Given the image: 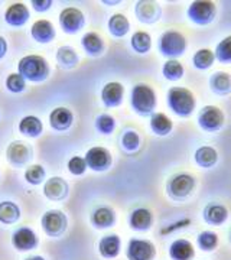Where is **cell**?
Listing matches in <instances>:
<instances>
[{"mask_svg":"<svg viewBox=\"0 0 231 260\" xmlns=\"http://www.w3.org/2000/svg\"><path fill=\"white\" fill-rule=\"evenodd\" d=\"M74 123V114L67 107H56L49 114V124L54 130L65 132Z\"/></svg>","mask_w":231,"mask_h":260,"instance_id":"obj_18","label":"cell"},{"mask_svg":"<svg viewBox=\"0 0 231 260\" xmlns=\"http://www.w3.org/2000/svg\"><path fill=\"white\" fill-rule=\"evenodd\" d=\"M56 62L62 70H73L80 62V56L73 47H59L56 51Z\"/></svg>","mask_w":231,"mask_h":260,"instance_id":"obj_30","label":"cell"},{"mask_svg":"<svg viewBox=\"0 0 231 260\" xmlns=\"http://www.w3.org/2000/svg\"><path fill=\"white\" fill-rule=\"evenodd\" d=\"M41 225L46 236L61 237L67 232L68 218L61 210H48L41 218Z\"/></svg>","mask_w":231,"mask_h":260,"instance_id":"obj_8","label":"cell"},{"mask_svg":"<svg viewBox=\"0 0 231 260\" xmlns=\"http://www.w3.org/2000/svg\"><path fill=\"white\" fill-rule=\"evenodd\" d=\"M196 243L203 251H214L218 247V234L211 230L201 232L196 237Z\"/></svg>","mask_w":231,"mask_h":260,"instance_id":"obj_36","label":"cell"},{"mask_svg":"<svg viewBox=\"0 0 231 260\" xmlns=\"http://www.w3.org/2000/svg\"><path fill=\"white\" fill-rule=\"evenodd\" d=\"M109 30L114 38H123L129 34L130 30V22L123 13H114L109 19Z\"/></svg>","mask_w":231,"mask_h":260,"instance_id":"obj_31","label":"cell"},{"mask_svg":"<svg viewBox=\"0 0 231 260\" xmlns=\"http://www.w3.org/2000/svg\"><path fill=\"white\" fill-rule=\"evenodd\" d=\"M210 88L217 95H228L231 94V75L225 71H217L214 73L210 80Z\"/></svg>","mask_w":231,"mask_h":260,"instance_id":"obj_26","label":"cell"},{"mask_svg":"<svg viewBox=\"0 0 231 260\" xmlns=\"http://www.w3.org/2000/svg\"><path fill=\"white\" fill-rule=\"evenodd\" d=\"M6 52H8V42H6V39H5V38L0 37V59H2V58H5Z\"/></svg>","mask_w":231,"mask_h":260,"instance_id":"obj_44","label":"cell"},{"mask_svg":"<svg viewBox=\"0 0 231 260\" xmlns=\"http://www.w3.org/2000/svg\"><path fill=\"white\" fill-rule=\"evenodd\" d=\"M85 164L87 167L92 169L94 172H104L109 171L113 164V156L110 150H107L103 146H92L85 153Z\"/></svg>","mask_w":231,"mask_h":260,"instance_id":"obj_9","label":"cell"},{"mask_svg":"<svg viewBox=\"0 0 231 260\" xmlns=\"http://www.w3.org/2000/svg\"><path fill=\"white\" fill-rule=\"evenodd\" d=\"M150 129L156 136H168L174 130V121L165 113H153L150 116Z\"/></svg>","mask_w":231,"mask_h":260,"instance_id":"obj_29","label":"cell"},{"mask_svg":"<svg viewBox=\"0 0 231 260\" xmlns=\"http://www.w3.org/2000/svg\"><path fill=\"white\" fill-rule=\"evenodd\" d=\"M186 16L195 25L207 26L213 23L217 16V6L210 0H195L186 10Z\"/></svg>","mask_w":231,"mask_h":260,"instance_id":"obj_5","label":"cell"},{"mask_svg":"<svg viewBox=\"0 0 231 260\" xmlns=\"http://www.w3.org/2000/svg\"><path fill=\"white\" fill-rule=\"evenodd\" d=\"M204 221L211 225H221L227 221L228 218V210L227 207L218 203H211V204L205 205L203 211Z\"/></svg>","mask_w":231,"mask_h":260,"instance_id":"obj_21","label":"cell"},{"mask_svg":"<svg viewBox=\"0 0 231 260\" xmlns=\"http://www.w3.org/2000/svg\"><path fill=\"white\" fill-rule=\"evenodd\" d=\"M230 242H231V233H230Z\"/></svg>","mask_w":231,"mask_h":260,"instance_id":"obj_46","label":"cell"},{"mask_svg":"<svg viewBox=\"0 0 231 260\" xmlns=\"http://www.w3.org/2000/svg\"><path fill=\"white\" fill-rule=\"evenodd\" d=\"M130 45H131V49L135 52H138L140 55H145L152 48V37L145 30H138L130 38Z\"/></svg>","mask_w":231,"mask_h":260,"instance_id":"obj_32","label":"cell"},{"mask_svg":"<svg viewBox=\"0 0 231 260\" xmlns=\"http://www.w3.org/2000/svg\"><path fill=\"white\" fill-rule=\"evenodd\" d=\"M70 194V185L61 177H52L44 184V195L51 201H62Z\"/></svg>","mask_w":231,"mask_h":260,"instance_id":"obj_15","label":"cell"},{"mask_svg":"<svg viewBox=\"0 0 231 260\" xmlns=\"http://www.w3.org/2000/svg\"><path fill=\"white\" fill-rule=\"evenodd\" d=\"M12 244L19 251H29L37 249L39 240L37 233L29 227H19L16 232L12 234Z\"/></svg>","mask_w":231,"mask_h":260,"instance_id":"obj_14","label":"cell"},{"mask_svg":"<svg viewBox=\"0 0 231 260\" xmlns=\"http://www.w3.org/2000/svg\"><path fill=\"white\" fill-rule=\"evenodd\" d=\"M46 178V171L42 165H30L25 171V179L30 185H41Z\"/></svg>","mask_w":231,"mask_h":260,"instance_id":"obj_40","label":"cell"},{"mask_svg":"<svg viewBox=\"0 0 231 260\" xmlns=\"http://www.w3.org/2000/svg\"><path fill=\"white\" fill-rule=\"evenodd\" d=\"M129 225L135 232H148L153 225V214L148 208H136L130 214Z\"/></svg>","mask_w":231,"mask_h":260,"instance_id":"obj_20","label":"cell"},{"mask_svg":"<svg viewBox=\"0 0 231 260\" xmlns=\"http://www.w3.org/2000/svg\"><path fill=\"white\" fill-rule=\"evenodd\" d=\"M30 5L37 12L42 13V12H46L52 8V0H32Z\"/></svg>","mask_w":231,"mask_h":260,"instance_id":"obj_43","label":"cell"},{"mask_svg":"<svg viewBox=\"0 0 231 260\" xmlns=\"http://www.w3.org/2000/svg\"><path fill=\"white\" fill-rule=\"evenodd\" d=\"M186 48H188V41L179 30L171 29L159 37L157 49L160 55L167 56L168 59H178L179 56L184 55Z\"/></svg>","mask_w":231,"mask_h":260,"instance_id":"obj_4","label":"cell"},{"mask_svg":"<svg viewBox=\"0 0 231 260\" xmlns=\"http://www.w3.org/2000/svg\"><path fill=\"white\" fill-rule=\"evenodd\" d=\"M124 99V87L117 81L107 83L102 90V102L106 107H119Z\"/></svg>","mask_w":231,"mask_h":260,"instance_id":"obj_16","label":"cell"},{"mask_svg":"<svg viewBox=\"0 0 231 260\" xmlns=\"http://www.w3.org/2000/svg\"><path fill=\"white\" fill-rule=\"evenodd\" d=\"M168 107L179 117H189L196 107L194 93L185 87H171L167 94Z\"/></svg>","mask_w":231,"mask_h":260,"instance_id":"obj_3","label":"cell"},{"mask_svg":"<svg viewBox=\"0 0 231 260\" xmlns=\"http://www.w3.org/2000/svg\"><path fill=\"white\" fill-rule=\"evenodd\" d=\"M25 260H45L42 256H30V257H26Z\"/></svg>","mask_w":231,"mask_h":260,"instance_id":"obj_45","label":"cell"},{"mask_svg":"<svg viewBox=\"0 0 231 260\" xmlns=\"http://www.w3.org/2000/svg\"><path fill=\"white\" fill-rule=\"evenodd\" d=\"M18 73L26 81L42 83L51 74V68L44 56L26 55L20 58V61L18 62Z\"/></svg>","mask_w":231,"mask_h":260,"instance_id":"obj_2","label":"cell"},{"mask_svg":"<svg viewBox=\"0 0 231 260\" xmlns=\"http://www.w3.org/2000/svg\"><path fill=\"white\" fill-rule=\"evenodd\" d=\"M30 18V12H29L28 6L25 3H12L9 8L5 12V20L10 26L15 28H20L23 26Z\"/></svg>","mask_w":231,"mask_h":260,"instance_id":"obj_17","label":"cell"},{"mask_svg":"<svg viewBox=\"0 0 231 260\" xmlns=\"http://www.w3.org/2000/svg\"><path fill=\"white\" fill-rule=\"evenodd\" d=\"M94 126L95 130L102 135H111L116 130V119L109 113H102L95 117Z\"/></svg>","mask_w":231,"mask_h":260,"instance_id":"obj_39","label":"cell"},{"mask_svg":"<svg viewBox=\"0 0 231 260\" xmlns=\"http://www.w3.org/2000/svg\"><path fill=\"white\" fill-rule=\"evenodd\" d=\"M130 104L136 114L142 117H150L156 110V93L149 84H136L130 93Z\"/></svg>","mask_w":231,"mask_h":260,"instance_id":"obj_1","label":"cell"},{"mask_svg":"<svg viewBox=\"0 0 231 260\" xmlns=\"http://www.w3.org/2000/svg\"><path fill=\"white\" fill-rule=\"evenodd\" d=\"M215 62V55H214V51L208 49V48H201L198 49L192 56V64L196 70H201L205 71L208 68H211Z\"/></svg>","mask_w":231,"mask_h":260,"instance_id":"obj_34","label":"cell"},{"mask_svg":"<svg viewBox=\"0 0 231 260\" xmlns=\"http://www.w3.org/2000/svg\"><path fill=\"white\" fill-rule=\"evenodd\" d=\"M19 132L26 138H39L44 132V124L37 116H25L19 121Z\"/></svg>","mask_w":231,"mask_h":260,"instance_id":"obj_27","label":"cell"},{"mask_svg":"<svg viewBox=\"0 0 231 260\" xmlns=\"http://www.w3.org/2000/svg\"><path fill=\"white\" fill-rule=\"evenodd\" d=\"M169 256L172 260H192L195 257L194 244L186 239H178L169 246Z\"/></svg>","mask_w":231,"mask_h":260,"instance_id":"obj_22","label":"cell"},{"mask_svg":"<svg viewBox=\"0 0 231 260\" xmlns=\"http://www.w3.org/2000/svg\"><path fill=\"white\" fill-rule=\"evenodd\" d=\"M195 164L200 165L201 168H213L217 162H218V152L217 149L213 148V146H200V148L195 150Z\"/></svg>","mask_w":231,"mask_h":260,"instance_id":"obj_28","label":"cell"},{"mask_svg":"<svg viewBox=\"0 0 231 260\" xmlns=\"http://www.w3.org/2000/svg\"><path fill=\"white\" fill-rule=\"evenodd\" d=\"M127 260H155L156 247L149 240L143 239H131L126 250Z\"/></svg>","mask_w":231,"mask_h":260,"instance_id":"obj_11","label":"cell"},{"mask_svg":"<svg viewBox=\"0 0 231 260\" xmlns=\"http://www.w3.org/2000/svg\"><path fill=\"white\" fill-rule=\"evenodd\" d=\"M81 47L84 48L85 54L90 56H100L106 51V44L103 38L95 32H87L81 38Z\"/></svg>","mask_w":231,"mask_h":260,"instance_id":"obj_24","label":"cell"},{"mask_svg":"<svg viewBox=\"0 0 231 260\" xmlns=\"http://www.w3.org/2000/svg\"><path fill=\"white\" fill-rule=\"evenodd\" d=\"M20 218V208L18 204L12 201H2L0 203V223L15 224Z\"/></svg>","mask_w":231,"mask_h":260,"instance_id":"obj_33","label":"cell"},{"mask_svg":"<svg viewBox=\"0 0 231 260\" xmlns=\"http://www.w3.org/2000/svg\"><path fill=\"white\" fill-rule=\"evenodd\" d=\"M61 29L68 35H75L85 26V16L78 8H65L59 13Z\"/></svg>","mask_w":231,"mask_h":260,"instance_id":"obj_10","label":"cell"},{"mask_svg":"<svg viewBox=\"0 0 231 260\" xmlns=\"http://www.w3.org/2000/svg\"><path fill=\"white\" fill-rule=\"evenodd\" d=\"M6 158L13 167H23L34 158V150L22 140H13L6 149Z\"/></svg>","mask_w":231,"mask_h":260,"instance_id":"obj_12","label":"cell"},{"mask_svg":"<svg viewBox=\"0 0 231 260\" xmlns=\"http://www.w3.org/2000/svg\"><path fill=\"white\" fill-rule=\"evenodd\" d=\"M30 35L32 38L39 42V44H49L55 39V28L54 25L46 20V19H39L37 20L32 28H30Z\"/></svg>","mask_w":231,"mask_h":260,"instance_id":"obj_19","label":"cell"},{"mask_svg":"<svg viewBox=\"0 0 231 260\" xmlns=\"http://www.w3.org/2000/svg\"><path fill=\"white\" fill-rule=\"evenodd\" d=\"M87 164H85V159L83 156H73V158L68 160V171L70 174H73L75 177H80L85 174L87 171Z\"/></svg>","mask_w":231,"mask_h":260,"instance_id":"obj_42","label":"cell"},{"mask_svg":"<svg viewBox=\"0 0 231 260\" xmlns=\"http://www.w3.org/2000/svg\"><path fill=\"white\" fill-rule=\"evenodd\" d=\"M135 15H136L139 22L146 23V25H153L162 18V8L157 5L156 2L140 0L135 6Z\"/></svg>","mask_w":231,"mask_h":260,"instance_id":"obj_13","label":"cell"},{"mask_svg":"<svg viewBox=\"0 0 231 260\" xmlns=\"http://www.w3.org/2000/svg\"><path fill=\"white\" fill-rule=\"evenodd\" d=\"M121 148L124 149L126 152H129V153H135V152H138L140 146H142V139H140V136H139L138 132H135V130H126L123 135H121Z\"/></svg>","mask_w":231,"mask_h":260,"instance_id":"obj_37","label":"cell"},{"mask_svg":"<svg viewBox=\"0 0 231 260\" xmlns=\"http://www.w3.org/2000/svg\"><path fill=\"white\" fill-rule=\"evenodd\" d=\"M196 181L192 175L189 174H176L174 177L169 178L167 184L168 195L176 200V201H182L185 198H188L189 195L192 194V191L195 189Z\"/></svg>","mask_w":231,"mask_h":260,"instance_id":"obj_6","label":"cell"},{"mask_svg":"<svg viewBox=\"0 0 231 260\" xmlns=\"http://www.w3.org/2000/svg\"><path fill=\"white\" fill-rule=\"evenodd\" d=\"M215 61L221 64H231V35L221 39L214 51Z\"/></svg>","mask_w":231,"mask_h":260,"instance_id":"obj_38","label":"cell"},{"mask_svg":"<svg viewBox=\"0 0 231 260\" xmlns=\"http://www.w3.org/2000/svg\"><path fill=\"white\" fill-rule=\"evenodd\" d=\"M6 88L10 93H22L26 88V80L19 74V73H12L6 78Z\"/></svg>","mask_w":231,"mask_h":260,"instance_id":"obj_41","label":"cell"},{"mask_svg":"<svg viewBox=\"0 0 231 260\" xmlns=\"http://www.w3.org/2000/svg\"><path fill=\"white\" fill-rule=\"evenodd\" d=\"M91 224L98 229H110L116 224V213L110 207H98L91 214Z\"/></svg>","mask_w":231,"mask_h":260,"instance_id":"obj_23","label":"cell"},{"mask_svg":"<svg viewBox=\"0 0 231 260\" xmlns=\"http://www.w3.org/2000/svg\"><path fill=\"white\" fill-rule=\"evenodd\" d=\"M162 74L168 81H179L185 74L184 65L178 59H168L162 67Z\"/></svg>","mask_w":231,"mask_h":260,"instance_id":"obj_35","label":"cell"},{"mask_svg":"<svg viewBox=\"0 0 231 260\" xmlns=\"http://www.w3.org/2000/svg\"><path fill=\"white\" fill-rule=\"evenodd\" d=\"M121 249V240L117 234H109L102 237L98 242V251L104 259H114L119 256Z\"/></svg>","mask_w":231,"mask_h":260,"instance_id":"obj_25","label":"cell"},{"mask_svg":"<svg viewBox=\"0 0 231 260\" xmlns=\"http://www.w3.org/2000/svg\"><path fill=\"white\" fill-rule=\"evenodd\" d=\"M198 126L208 133H214L218 132L224 127L225 124V114L220 107L217 106H204L203 109L198 113Z\"/></svg>","mask_w":231,"mask_h":260,"instance_id":"obj_7","label":"cell"}]
</instances>
